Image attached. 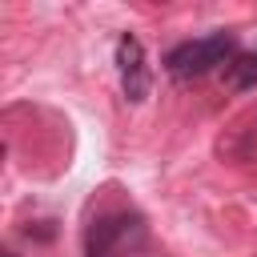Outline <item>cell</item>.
<instances>
[{
    "instance_id": "3957f363",
    "label": "cell",
    "mask_w": 257,
    "mask_h": 257,
    "mask_svg": "<svg viewBox=\"0 0 257 257\" xmlns=\"http://www.w3.org/2000/svg\"><path fill=\"white\" fill-rule=\"evenodd\" d=\"M116 76H120V92L133 100V104H145L149 92H153V72H149V56H145V44L124 32L116 40Z\"/></svg>"
},
{
    "instance_id": "7a4b0ae2",
    "label": "cell",
    "mask_w": 257,
    "mask_h": 257,
    "mask_svg": "<svg viewBox=\"0 0 257 257\" xmlns=\"http://www.w3.org/2000/svg\"><path fill=\"white\" fill-rule=\"evenodd\" d=\"M233 56H237V36L233 32H209V36H197V40L169 48L165 72L173 80H193V76H205V72L229 64Z\"/></svg>"
},
{
    "instance_id": "6da1fadb",
    "label": "cell",
    "mask_w": 257,
    "mask_h": 257,
    "mask_svg": "<svg viewBox=\"0 0 257 257\" xmlns=\"http://www.w3.org/2000/svg\"><path fill=\"white\" fill-rule=\"evenodd\" d=\"M145 241H149L145 217L128 209H112L92 217V225L84 229V257H137Z\"/></svg>"
},
{
    "instance_id": "5b68a950",
    "label": "cell",
    "mask_w": 257,
    "mask_h": 257,
    "mask_svg": "<svg viewBox=\"0 0 257 257\" xmlns=\"http://www.w3.org/2000/svg\"><path fill=\"white\" fill-rule=\"evenodd\" d=\"M0 257H16V253H12V249H4V253H0Z\"/></svg>"
},
{
    "instance_id": "277c9868",
    "label": "cell",
    "mask_w": 257,
    "mask_h": 257,
    "mask_svg": "<svg viewBox=\"0 0 257 257\" xmlns=\"http://www.w3.org/2000/svg\"><path fill=\"white\" fill-rule=\"evenodd\" d=\"M225 88L229 92H249L257 88V52H237L225 64Z\"/></svg>"
}]
</instances>
